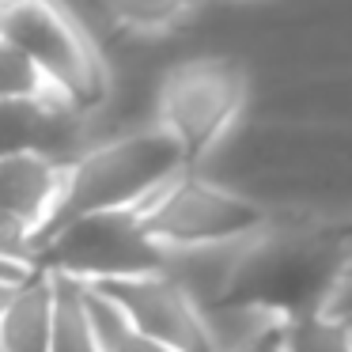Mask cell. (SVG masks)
<instances>
[{"mask_svg":"<svg viewBox=\"0 0 352 352\" xmlns=\"http://www.w3.org/2000/svg\"><path fill=\"white\" fill-rule=\"evenodd\" d=\"M246 99V76L231 61L220 57H197L186 61L163 80L160 91V118L163 129L175 133L182 148L201 155L239 114Z\"/></svg>","mask_w":352,"mask_h":352,"instance_id":"cell-6","label":"cell"},{"mask_svg":"<svg viewBox=\"0 0 352 352\" xmlns=\"http://www.w3.org/2000/svg\"><path fill=\"white\" fill-rule=\"evenodd\" d=\"M140 212H144V228L152 231V239L167 250L254 239L265 228V212L254 201L220 190L205 178H193L186 170L170 186H163Z\"/></svg>","mask_w":352,"mask_h":352,"instance_id":"cell-5","label":"cell"},{"mask_svg":"<svg viewBox=\"0 0 352 352\" xmlns=\"http://www.w3.org/2000/svg\"><path fill=\"white\" fill-rule=\"evenodd\" d=\"M235 352H284V322L280 318H269L250 341H243Z\"/></svg>","mask_w":352,"mask_h":352,"instance_id":"cell-16","label":"cell"},{"mask_svg":"<svg viewBox=\"0 0 352 352\" xmlns=\"http://www.w3.org/2000/svg\"><path fill=\"white\" fill-rule=\"evenodd\" d=\"M38 261L50 273L76 276L84 284H107L140 273H163L170 269V250L152 239L140 208H114L57 228L50 239H42Z\"/></svg>","mask_w":352,"mask_h":352,"instance_id":"cell-3","label":"cell"},{"mask_svg":"<svg viewBox=\"0 0 352 352\" xmlns=\"http://www.w3.org/2000/svg\"><path fill=\"white\" fill-rule=\"evenodd\" d=\"M69 167L38 152L0 155V239L8 258H38V239L65 197Z\"/></svg>","mask_w":352,"mask_h":352,"instance_id":"cell-7","label":"cell"},{"mask_svg":"<svg viewBox=\"0 0 352 352\" xmlns=\"http://www.w3.org/2000/svg\"><path fill=\"white\" fill-rule=\"evenodd\" d=\"M76 102L61 91L38 99H4V152H38L61 163H76Z\"/></svg>","mask_w":352,"mask_h":352,"instance_id":"cell-9","label":"cell"},{"mask_svg":"<svg viewBox=\"0 0 352 352\" xmlns=\"http://www.w3.org/2000/svg\"><path fill=\"white\" fill-rule=\"evenodd\" d=\"M186 163H190V152L163 125L152 133H133V137H122L114 144L84 152L69 167L65 197L50 228L42 231V239H50L57 228L80 220V216L114 212V208H144L163 186H170L182 175Z\"/></svg>","mask_w":352,"mask_h":352,"instance_id":"cell-2","label":"cell"},{"mask_svg":"<svg viewBox=\"0 0 352 352\" xmlns=\"http://www.w3.org/2000/svg\"><path fill=\"white\" fill-rule=\"evenodd\" d=\"M57 288V322H54V352H102V337L95 329L87 284L76 276L54 273Z\"/></svg>","mask_w":352,"mask_h":352,"instance_id":"cell-11","label":"cell"},{"mask_svg":"<svg viewBox=\"0 0 352 352\" xmlns=\"http://www.w3.org/2000/svg\"><path fill=\"white\" fill-rule=\"evenodd\" d=\"M197 0H110V19L114 27L129 31H163L175 19H182Z\"/></svg>","mask_w":352,"mask_h":352,"instance_id":"cell-15","label":"cell"},{"mask_svg":"<svg viewBox=\"0 0 352 352\" xmlns=\"http://www.w3.org/2000/svg\"><path fill=\"white\" fill-rule=\"evenodd\" d=\"M329 311H333V314H341L344 322H352V258H349V269H344V280H341V288H337V296H333V303H329Z\"/></svg>","mask_w":352,"mask_h":352,"instance_id":"cell-17","label":"cell"},{"mask_svg":"<svg viewBox=\"0 0 352 352\" xmlns=\"http://www.w3.org/2000/svg\"><path fill=\"white\" fill-rule=\"evenodd\" d=\"M102 296H110L125 311V318L148 337L170 344L178 352H220L212 326L205 322L201 307L193 303L190 288L170 269L163 273H140L125 280L95 284Z\"/></svg>","mask_w":352,"mask_h":352,"instance_id":"cell-8","label":"cell"},{"mask_svg":"<svg viewBox=\"0 0 352 352\" xmlns=\"http://www.w3.org/2000/svg\"><path fill=\"white\" fill-rule=\"evenodd\" d=\"M352 246L314 231H276L246 246L220 288V307L258 311L265 318H299L329 311L344 280Z\"/></svg>","mask_w":352,"mask_h":352,"instance_id":"cell-1","label":"cell"},{"mask_svg":"<svg viewBox=\"0 0 352 352\" xmlns=\"http://www.w3.org/2000/svg\"><path fill=\"white\" fill-rule=\"evenodd\" d=\"M0 84H4V99H38V95L61 91L23 50L8 46V42H0Z\"/></svg>","mask_w":352,"mask_h":352,"instance_id":"cell-14","label":"cell"},{"mask_svg":"<svg viewBox=\"0 0 352 352\" xmlns=\"http://www.w3.org/2000/svg\"><path fill=\"white\" fill-rule=\"evenodd\" d=\"M284 352H352V322L314 311L284 322Z\"/></svg>","mask_w":352,"mask_h":352,"instance_id":"cell-13","label":"cell"},{"mask_svg":"<svg viewBox=\"0 0 352 352\" xmlns=\"http://www.w3.org/2000/svg\"><path fill=\"white\" fill-rule=\"evenodd\" d=\"M87 303H91V318H95V329L102 337V352H178L170 344L148 337L144 329H137L125 311L114 303L110 296H102L95 284H87Z\"/></svg>","mask_w":352,"mask_h":352,"instance_id":"cell-12","label":"cell"},{"mask_svg":"<svg viewBox=\"0 0 352 352\" xmlns=\"http://www.w3.org/2000/svg\"><path fill=\"white\" fill-rule=\"evenodd\" d=\"M57 288L54 273H38L12 296H0V352H54Z\"/></svg>","mask_w":352,"mask_h":352,"instance_id":"cell-10","label":"cell"},{"mask_svg":"<svg viewBox=\"0 0 352 352\" xmlns=\"http://www.w3.org/2000/svg\"><path fill=\"white\" fill-rule=\"evenodd\" d=\"M0 42L23 50L76 107L102 99V69L95 61L91 31H84L57 0L0 4Z\"/></svg>","mask_w":352,"mask_h":352,"instance_id":"cell-4","label":"cell"}]
</instances>
